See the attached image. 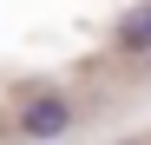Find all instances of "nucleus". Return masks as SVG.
<instances>
[{
  "instance_id": "3",
  "label": "nucleus",
  "mask_w": 151,
  "mask_h": 145,
  "mask_svg": "<svg viewBox=\"0 0 151 145\" xmlns=\"http://www.w3.org/2000/svg\"><path fill=\"white\" fill-rule=\"evenodd\" d=\"M118 145H151V138H118Z\"/></svg>"
},
{
  "instance_id": "2",
  "label": "nucleus",
  "mask_w": 151,
  "mask_h": 145,
  "mask_svg": "<svg viewBox=\"0 0 151 145\" xmlns=\"http://www.w3.org/2000/svg\"><path fill=\"white\" fill-rule=\"evenodd\" d=\"M112 46H118V53H132V59H145V53H151V0H138V7H125V13H118Z\"/></svg>"
},
{
  "instance_id": "1",
  "label": "nucleus",
  "mask_w": 151,
  "mask_h": 145,
  "mask_svg": "<svg viewBox=\"0 0 151 145\" xmlns=\"http://www.w3.org/2000/svg\"><path fill=\"white\" fill-rule=\"evenodd\" d=\"M66 125H72V106L59 99V92H40V99L20 106V132L27 138H59Z\"/></svg>"
}]
</instances>
